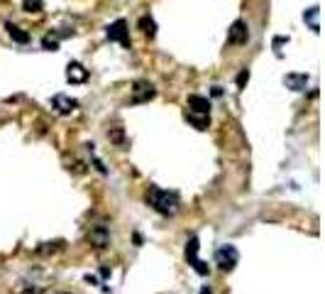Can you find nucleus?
<instances>
[{
	"label": "nucleus",
	"instance_id": "nucleus-1",
	"mask_svg": "<svg viewBox=\"0 0 325 294\" xmlns=\"http://www.w3.org/2000/svg\"><path fill=\"white\" fill-rule=\"evenodd\" d=\"M147 204L162 214V216H174L179 211V194L176 191H166V189H157L152 186L149 194H147Z\"/></svg>",
	"mask_w": 325,
	"mask_h": 294
},
{
	"label": "nucleus",
	"instance_id": "nucleus-2",
	"mask_svg": "<svg viewBox=\"0 0 325 294\" xmlns=\"http://www.w3.org/2000/svg\"><path fill=\"white\" fill-rule=\"evenodd\" d=\"M237 260H240V253H237V248H235V245H223V248H218V250H215V265H218L223 272L235 270Z\"/></svg>",
	"mask_w": 325,
	"mask_h": 294
},
{
	"label": "nucleus",
	"instance_id": "nucleus-3",
	"mask_svg": "<svg viewBox=\"0 0 325 294\" xmlns=\"http://www.w3.org/2000/svg\"><path fill=\"white\" fill-rule=\"evenodd\" d=\"M198 248H200V245H198V238H195V235H191V238H189V243H186V260H189V265L194 267L200 277H205L210 270H208V265H205V262L198 257Z\"/></svg>",
	"mask_w": 325,
	"mask_h": 294
},
{
	"label": "nucleus",
	"instance_id": "nucleus-4",
	"mask_svg": "<svg viewBox=\"0 0 325 294\" xmlns=\"http://www.w3.org/2000/svg\"><path fill=\"white\" fill-rule=\"evenodd\" d=\"M108 39H110V42H120L123 47H130V30H128V22H125V20H115V22L108 27Z\"/></svg>",
	"mask_w": 325,
	"mask_h": 294
},
{
	"label": "nucleus",
	"instance_id": "nucleus-5",
	"mask_svg": "<svg viewBox=\"0 0 325 294\" xmlns=\"http://www.w3.org/2000/svg\"><path fill=\"white\" fill-rule=\"evenodd\" d=\"M247 39H250L247 22H245V20H235L232 27L228 30V42H230V44H247Z\"/></svg>",
	"mask_w": 325,
	"mask_h": 294
},
{
	"label": "nucleus",
	"instance_id": "nucleus-6",
	"mask_svg": "<svg viewBox=\"0 0 325 294\" xmlns=\"http://www.w3.org/2000/svg\"><path fill=\"white\" fill-rule=\"evenodd\" d=\"M157 96V88L149 81H137L132 86V103H147Z\"/></svg>",
	"mask_w": 325,
	"mask_h": 294
},
{
	"label": "nucleus",
	"instance_id": "nucleus-7",
	"mask_svg": "<svg viewBox=\"0 0 325 294\" xmlns=\"http://www.w3.org/2000/svg\"><path fill=\"white\" fill-rule=\"evenodd\" d=\"M52 108H54L57 113H62V115H68V113H73V110L78 108V101L71 98V96H64V93H57V96L52 98Z\"/></svg>",
	"mask_w": 325,
	"mask_h": 294
},
{
	"label": "nucleus",
	"instance_id": "nucleus-8",
	"mask_svg": "<svg viewBox=\"0 0 325 294\" xmlns=\"http://www.w3.org/2000/svg\"><path fill=\"white\" fill-rule=\"evenodd\" d=\"M88 240H91L96 248H105V245L110 243V233H108L105 225H93V228L88 230Z\"/></svg>",
	"mask_w": 325,
	"mask_h": 294
},
{
	"label": "nucleus",
	"instance_id": "nucleus-9",
	"mask_svg": "<svg viewBox=\"0 0 325 294\" xmlns=\"http://www.w3.org/2000/svg\"><path fill=\"white\" fill-rule=\"evenodd\" d=\"M86 78H88V69H83V64L71 62V64L66 67V81H68V83H83Z\"/></svg>",
	"mask_w": 325,
	"mask_h": 294
},
{
	"label": "nucleus",
	"instance_id": "nucleus-10",
	"mask_svg": "<svg viewBox=\"0 0 325 294\" xmlns=\"http://www.w3.org/2000/svg\"><path fill=\"white\" fill-rule=\"evenodd\" d=\"M284 83H286V88H291V91H306L308 76H306V74H286V76H284Z\"/></svg>",
	"mask_w": 325,
	"mask_h": 294
},
{
	"label": "nucleus",
	"instance_id": "nucleus-11",
	"mask_svg": "<svg viewBox=\"0 0 325 294\" xmlns=\"http://www.w3.org/2000/svg\"><path fill=\"white\" fill-rule=\"evenodd\" d=\"M189 110H194V113H208L210 115V98H205V96H189Z\"/></svg>",
	"mask_w": 325,
	"mask_h": 294
},
{
	"label": "nucleus",
	"instance_id": "nucleus-12",
	"mask_svg": "<svg viewBox=\"0 0 325 294\" xmlns=\"http://www.w3.org/2000/svg\"><path fill=\"white\" fill-rule=\"evenodd\" d=\"M186 120L194 125L195 130H208V125H210V115H208V113H194V110H186Z\"/></svg>",
	"mask_w": 325,
	"mask_h": 294
},
{
	"label": "nucleus",
	"instance_id": "nucleus-13",
	"mask_svg": "<svg viewBox=\"0 0 325 294\" xmlns=\"http://www.w3.org/2000/svg\"><path fill=\"white\" fill-rule=\"evenodd\" d=\"M318 17H321V7L318 5H313V7H308L306 12H303V20L308 22V27H311V32H321V25H318Z\"/></svg>",
	"mask_w": 325,
	"mask_h": 294
},
{
	"label": "nucleus",
	"instance_id": "nucleus-14",
	"mask_svg": "<svg viewBox=\"0 0 325 294\" xmlns=\"http://www.w3.org/2000/svg\"><path fill=\"white\" fill-rule=\"evenodd\" d=\"M5 30H7V35L12 37V42H17V44H27V42H30V32H25L22 27H17V25L7 22V25H5Z\"/></svg>",
	"mask_w": 325,
	"mask_h": 294
},
{
	"label": "nucleus",
	"instance_id": "nucleus-15",
	"mask_svg": "<svg viewBox=\"0 0 325 294\" xmlns=\"http://www.w3.org/2000/svg\"><path fill=\"white\" fill-rule=\"evenodd\" d=\"M139 30H142L147 37H154V35H157V22H154L149 15H142V17H139Z\"/></svg>",
	"mask_w": 325,
	"mask_h": 294
},
{
	"label": "nucleus",
	"instance_id": "nucleus-16",
	"mask_svg": "<svg viewBox=\"0 0 325 294\" xmlns=\"http://www.w3.org/2000/svg\"><path fill=\"white\" fill-rule=\"evenodd\" d=\"M22 10H25V12L39 15V12L44 10V2H42V0H22Z\"/></svg>",
	"mask_w": 325,
	"mask_h": 294
},
{
	"label": "nucleus",
	"instance_id": "nucleus-17",
	"mask_svg": "<svg viewBox=\"0 0 325 294\" xmlns=\"http://www.w3.org/2000/svg\"><path fill=\"white\" fill-rule=\"evenodd\" d=\"M108 138H110V143H115V145H123V143H125V133H123V128H113V130L108 133Z\"/></svg>",
	"mask_w": 325,
	"mask_h": 294
},
{
	"label": "nucleus",
	"instance_id": "nucleus-18",
	"mask_svg": "<svg viewBox=\"0 0 325 294\" xmlns=\"http://www.w3.org/2000/svg\"><path fill=\"white\" fill-rule=\"evenodd\" d=\"M42 47H44L47 52H57V49H59V39H57V37H44V39H42Z\"/></svg>",
	"mask_w": 325,
	"mask_h": 294
},
{
	"label": "nucleus",
	"instance_id": "nucleus-19",
	"mask_svg": "<svg viewBox=\"0 0 325 294\" xmlns=\"http://www.w3.org/2000/svg\"><path fill=\"white\" fill-rule=\"evenodd\" d=\"M247 81H250V69H242V72L237 74V88L242 91L247 86Z\"/></svg>",
	"mask_w": 325,
	"mask_h": 294
},
{
	"label": "nucleus",
	"instance_id": "nucleus-20",
	"mask_svg": "<svg viewBox=\"0 0 325 294\" xmlns=\"http://www.w3.org/2000/svg\"><path fill=\"white\" fill-rule=\"evenodd\" d=\"M198 294H213V292H210V287H200V292Z\"/></svg>",
	"mask_w": 325,
	"mask_h": 294
}]
</instances>
